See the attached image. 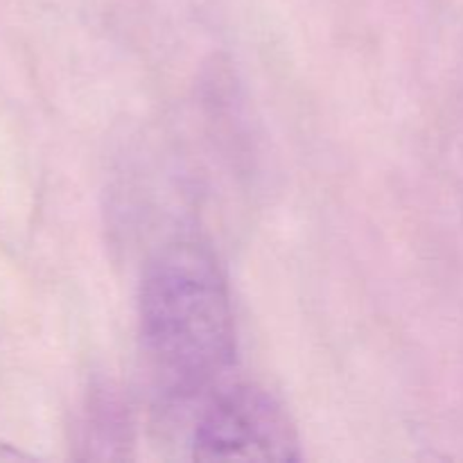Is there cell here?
Masks as SVG:
<instances>
[{"mask_svg": "<svg viewBox=\"0 0 463 463\" xmlns=\"http://www.w3.org/2000/svg\"><path fill=\"white\" fill-rule=\"evenodd\" d=\"M140 337L167 401H208L222 387L235 362V326L229 288L208 249L179 242L149 262Z\"/></svg>", "mask_w": 463, "mask_h": 463, "instance_id": "obj_1", "label": "cell"}, {"mask_svg": "<svg viewBox=\"0 0 463 463\" xmlns=\"http://www.w3.org/2000/svg\"><path fill=\"white\" fill-rule=\"evenodd\" d=\"M199 461H294L298 441L283 407L253 384H222L193 434Z\"/></svg>", "mask_w": 463, "mask_h": 463, "instance_id": "obj_2", "label": "cell"}]
</instances>
